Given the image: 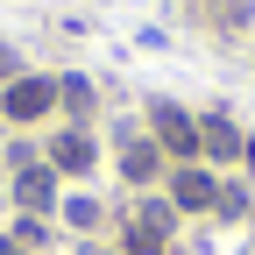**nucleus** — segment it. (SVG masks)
<instances>
[{
	"instance_id": "obj_6",
	"label": "nucleus",
	"mask_w": 255,
	"mask_h": 255,
	"mask_svg": "<svg viewBox=\"0 0 255 255\" xmlns=\"http://www.w3.org/2000/svg\"><path fill=\"white\" fill-rule=\"evenodd\" d=\"M50 191H57L50 170H21V177H14V199H21V206H50Z\"/></svg>"
},
{
	"instance_id": "obj_3",
	"label": "nucleus",
	"mask_w": 255,
	"mask_h": 255,
	"mask_svg": "<svg viewBox=\"0 0 255 255\" xmlns=\"http://www.w3.org/2000/svg\"><path fill=\"white\" fill-rule=\"evenodd\" d=\"M156 135H163V149L191 156V149H199V121H184L177 107H156Z\"/></svg>"
},
{
	"instance_id": "obj_5",
	"label": "nucleus",
	"mask_w": 255,
	"mask_h": 255,
	"mask_svg": "<svg viewBox=\"0 0 255 255\" xmlns=\"http://www.w3.org/2000/svg\"><path fill=\"white\" fill-rule=\"evenodd\" d=\"M199 149H213V156H241V135H234L227 121H206V128H199Z\"/></svg>"
},
{
	"instance_id": "obj_1",
	"label": "nucleus",
	"mask_w": 255,
	"mask_h": 255,
	"mask_svg": "<svg viewBox=\"0 0 255 255\" xmlns=\"http://www.w3.org/2000/svg\"><path fill=\"white\" fill-rule=\"evenodd\" d=\"M163 234H170V213H163V206H142L135 220H128V248H135V255H156Z\"/></svg>"
},
{
	"instance_id": "obj_8",
	"label": "nucleus",
	"mask_w": 255,
	"mask_h": 255,
	"mask_svg": "<svg viewBox=\"0 0 255 255\" xmlns=\"http://www.w3.org/2000/svg\"><path fill=\"white\" fill-rule=\"evenodd\" d=\"M121 170H128V177H149V170H156V149H149V142H128V149H121Z\"/></svg>"
},
{
	"instance_id": "obj_4",
	"label": "nucleus",
	"mask_w": 255,
	"mask_h": 255,
	"mask_svg": "<svg viewBox=\"0 0 255 255\" xmlns=\"http://www.w3.org/2000/svg\"><path fill=\"white\" fill-rule=\"evenodd\" d=\"M213 191H220V184H213L206 170H177V206L199 213V206H213Z\"/></svg>"
},
{
	"instance_id": "obj_9",
	"label": "nucleus",
	"mask_w": 255,
	"mask_h": 255,
	"mask_svg": "<svg viewBox=\"0 0 255 255\" xmlns=\"http://www.w3.org/2000/svg\"><path fill=\"white\" fill-rule=\"evenodd\" d=\"M0 255H21V248H14V241H0Z\"/></svg>"
},
{
	"instance_id": "obj_2",
	"label": "nucleus",
	"mask_w": 255,
	"mask_h": 255,
	"mask_svg": "<svg viewBox=\"0 0 255 255\" xmlns=\"http://www.w3.org/2000/svg\"><path fill=\"white\" fill-rule=\"evenodd\" d=\"M50 100H57V85H43V78H14V85H7V114H14V121L50 114Z\"/></svg>"
},
{
	"instance_id": "obj_7",
	"label": "nucleus",
	"mask_w": 255,
	"mask_h": 255,
	"mask_svg": "<svg viewBox=\"0 0 255 255\" xmlns=\"http://www.w3.org/2000/svg\"><path fill=\"white\" fill-rule=\"evenodd\" d=\"M57 163H64V170H85V163H92V142H85V135H57Z\"/></svg>"
}]
</instances>
